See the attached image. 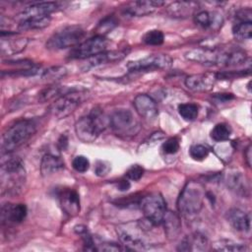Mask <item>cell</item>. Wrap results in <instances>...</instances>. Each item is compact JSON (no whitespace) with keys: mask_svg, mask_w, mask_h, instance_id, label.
<instances>
[{"mask_svg":"<svg viewBox=\"0 0 252 252\" xmlns=\"http://www.w3.org/2000/svg\"><path fill=\"white\" fill-rule=\"evenodd\" d=\"M156 226L147 219L136 222H129L117 226V234L122 244L129 250L147 249L151 247V242L147 239V232Z\"/></svg>","mask_w":252,"mask_h":252,"instance_id":"6da1fadb","label":"cell"},{"mask_svg":"<svg viewBox=\"0 0 252 252\" xmlns=\"http://www.w3.org/2000/svg\"><path fill=\"white\" fill-rule=\"evenodd\" d=\"M37 125L32 119H21L9 126L2 135L1 149L9 154L23 146L36 132Z\"/></svg>","mask_w":252,"mask_h":252,"instance_id":"7a4b0ae2","label":"cell"},{"mask_svg":"<svg viewBox=\"0 0 252 252\" xmlns=\"http://www.w3.org/2000/svg\"><path fill=\"white\" fill-rule=\"evenodd\" d=\"M205 197L206 191L201 182L188 181L177 200L179 213L186 218L197 215L203 207Z\"/></svg>","mask_w":252,"mask_h":252,"instance_id":"3957f363","label":"cell"},{"mask_svg":"<svg viewBox=\"0 0 252 252\" xmlns=\"http://www.w3.org/2000/svg\"><path fill=\"white\" fill-rule=\"evenodd\" d=\"M105 128V118L100 109H93L92 112L81 117L75 124L77 137L84 143L94 142Z\"/></svg>","mask_w":252,"mask_h":252,"instance_id":"277c9868","label":"cell"},{"mask_svg":"<svg viewBox=\"0 0 252 252\" xmlns=\"http://www.w3.org/2000/svg\"><path fill=\"white\" fill-rule=\"evenodd\" d=\"M25 182L24 161L19 157H13L1 165V187L3 191L16 192Z\"/></svg>","mask_w":252,"mask_h":252,"instance_id":"5b68a950","label":"cell"},{"mask_svg":"<svg viewBox=\"0 0 252 252\" xmlns=\"http://www.w3.org/2000/svg\"><path fill=\"white\" fill-rule=\"evenodd\" d=\"M86 36V31L80 26H68L53 33L46 42L48 49L59 50L76 47Z\"/></svg>","mask_w":252,"mask_h":252,"instance_id":"8992f818","label":"cell"},{"mask_svg":"<svg viewBox=\"0 0 252 252\" xmlns=\"http://www.w3.org/2000/svg\"><path fill=\"white\" fill-rule=\"evenodd\" d=\"M87 98V91L71 90L55 99L50 106V112L57 119L65 118L74 112Z\"/></svg>","mask_w":252,"mask_h":252,"instance_id":"52a82bcc","label":"cell"},{"mask_svg":"<svg viewBox=\"0 0 252 252\" xmlns=\"http://www.w3.org/2000/svg\"><path fill=\"white\" fill-rule=\"evenodd\" d=\"M139 206L145 219L156 226L162 223L166 214V204L160 194L153 193L143 197L139 202Z\"/></svg>","mask_w":252,"mask_h":252,"instance_id":"ba28073f","label":"cell"},{"mask_svg":"<svg viewBox=\"0 0 252 252\" xmlns=\"http://www.w3.org/2000/svg\"><path fill=\"white\" fill-rule=\"evenodd\" d=\"M172 65V58L167 54H153L145 58L130 61L127 64L129 72H151L156 70H166Z\"/></svg>","mask_w":252,"mask_h":252,"instance_id":"9c48e42d","label":"cell"},{"mask_svg":"<svg viewBox=\"0 0 252 252\" xmlns=\"http://www.w3.org/2000/svg\"><path fill=\"white\" fill-rule=\"evenodd\" d=\"M107 45L108 39L104 35L96 34L89 39L84 40L79 45L74 47V49L70 52V58L84 59L94 57L105 51Z\"/></svg>","mask_w":252,"mask_h":252,"instance_id":"30bf717a","label":"cell"},{"mask_svg":"<svg viewBox=\"0 0 252 252\" xmlns=\"http://www.w3.org/2000/svg\"><path fill=\"white\" fill-rule=\"evenodd\" d=\"M185 58L189 61L206 66H225L226 51H218L209 47H200L186 52Z\"/></svg>","mask_w":252,"mask_h":252,"instance_id":"8fae6325","label":"cell"},{"mask_svg":"<svg viewBox=\"0 0 252 252\" xmlns=\"http://www.w3.org/2000/svg\"><path fill=\"white\" fill-rule=\"evenodd\" d=\"M109 124L114 130L124 134L135 133L137 127L134 116L129 109L115 110L109 118Z\"/></svg>","mask_w":252,"mask_h":252,"instance_id":"7c38bea8","label":"cell"},{"mask_svg":"<svg viewBox=\"0 0 252 252\" xmlns=\"http://www.w3.org/2000/svg\"><path fill=\"white\" fill-rule=\"evenodd\" d=\"M165 4L164 1L160 0H140L133 1L126 4L124 13L132 17H142L154 13L157 9L160 8Z\"/></svg>","mask_w":252,"mask_h":252,"instance_id":"4fadbf2b","label":"cell"},{"mask_svg":"<svg viewBox=\"0 0 252 252\" xmlns=\"http://www.w3.org/2000/svg\"><path fill=\"white\" fill-rule=\"evenodd\" d=\"M134 107L137 113L146 120H155L158 116L157 102L148 94H141L134 98Z\"/></svg>","mask_w":252,"mask_h":252,"instance_id":"5bb4252c","label":"cell"},{"mask_svg":"<svg viewBox=\"0 0 252 252\" xmlns=\"http://www.w3.org/2000/svg\"><path fill=\"white\" fill-rule=\"evenodd\" d=\"M59 8L58 4L55 2H40L32 4L20 12L16 19L19 21L32 18V17H43V16H50L53 12L57 11Z\"/></svg>","mask_w":252,"mask_h":252,"instance_id":"9a60e30c","label":"cell"},{"mask_svg":"<svg viewBox=\"0 0 252 252\" xmlns=\"http://www.w3.org/2000/svg\"><path fill=\"white\" fill-rule=\"evenodd\" d=\"M25 204H5L1 208L2 224H17L22 222L27 216Z\"/></svg>","mask_w":252,"mask_h":252,"instance_id":"2e32d148","label":"cell"},{"mask_svg":"<svg viewBox=\"0 0 252 252\" xmlns=\"http://www.w3.org/2000/svg\"><path fill=\"white\" fill-rule=\"evenodd\" d=\"M216 74H194L186 78L185 86L193 92H208L216 83Z\"/></svg>","mask_w":252,"mask_h":252,"instance_id":"e0dca14e","label":"cell"},{"mask_svg":"<svg viewBox=\"0 0 252 252\" xmlns=\"http://www.w3.org/2000/svg\"><path fill=\"white\" fill-rule=\"evenodd\" d=\"M58 198L62 210L69 216H76L80 212V197L76 190L72 188H63Z\"/></svg>","mask_w":252,"mask_h":252,"instance_id":"ac0fdd59","label":"cell"},{"mask_svg":"<svg viewBox=\"0 0 252 252\" xmlns=\"http://www.w3.org/2000/svg\"><path fill=\"white\" fill-rule=\"evenodd\" d=\"M199 10L196 1H175L166 7V13L172 18H188Z\"/></svg>","mask_w":252,"mask_h":252,"instance_id":"d6986e66","label":"cell"},{"mask_svg":"<svg viewBox=\"0 0 252 252\" xmlns=\"http://www.w3.org/2000/svg\"><path fill=\"white\" fill-rule=\"evenodd\" d=\"M194 22L197 26L206 30H219L222 25V17L219 12L198 11L194 15Z\"/></svg>","mask_w":252,"mask_h":252,"instance_id":"ffe728a7","label":"cell"},{"mask_svg":"<svg viewBox=\"0 0 252 252\" xmlns=\"http://www.w3.org/2000/svg\"><path fill=\"white\" fill-rule=\"evenodd\" d=\"M129 50L127 49H121V50H111V51H103L94 57L89 58L88 63L86 64V68L90 69L93 67H96L102 64H108L113 63L122 60L124 57H126Z\"/></svg>","mask_w":252,"mask_h":252,"instance_id":"44dd1931","label":"cell"},{"mask_svg":"<svg viewBox=\"0 0 252 252\" xmlns=\"http://www.w3.org/2000/svg\"><path fill=\"white\" fill-rule=\"evenodd\" d=\"M226 220L237 231L248 232L250 230V216L240 209H230L226 213Z\"/></svg>","mask_w":252,"mask_h":252,"instance_id":"7402d4cb","label":"cell"},{"mask_svg":"<svg viewBox=\"0 0 252 252\" xmlns=\"http://www.w3.org/2000/svg\"><path fill=\"white\" fill-rule=\"evenodd\" d=\"M208 247V239L206 236L199 232L192 233L190 235L185 236L179 246V251H203L206 250Z\"/></svg>","mask_w":252,"mask_h":252,"instance_id":"603a6c76","label":"cell"},{"mask_svg":"<svg viewBox=\"0 0 252 252\" xmlns=\"http://www.w3.org/2000/svg\"><path fill=\"white\" fill-rule=\"evenodd\" d=\"M7 35V39L5 40L4 38H1V53L3 55H12L15 53H18L25 49L26 45L28 44V39L27 38H12L11 36L15 34V32H1V35Z\"/></svg>","mask_w":252,"mask_h":252,"instance_id":"cb8c5ba5","label":"cell"},{"mask_svg":"<svg viewBox=\"0 0 252 252\" xmlns=\"http://www.w3.org/2000/svg\"><path fill=\"white\" fill-rule=\"evenodd\" d=\"M64 168V161L61 158L52 154H45L40 162V171L42 175H50Z\"/></svg>","mask_w":252,"mask_h":252,"instance_id":"d4e9b609","label":"cell"},{"mask_svg":"<svg viewBox=\"0 0 252 252\" xmlns=\"http://www.w3.org/2000/svg\"><path fill=\"white\" fill-rule=\"evenodd\" d=\"M51 21L50 16L43 17H32L28 18L18 22V28L21 31H29V30H41L49 25Z\"/></svg>","mask_w":252,"mask_h":252,"instance_id":"484cf974","label":"cell"},{"mask_svg":"<svg viewBox=\"0 0 252 252\" xmlns=\"http://www.w3.org/2000/svg\"><path fill=\"white\" fill-rule=\"evenodd\" d=\"M232 34L237 40H247L252 36V21H234Z\"/></svg>","mask_w":252,"mask_h":252,"instance_id":"4316f807","label":"cell"},{"mask_svg":"<svg viewBox=\"0 0 252 252\" xmlns=\"http://www.w3.org/2000/svg\"><path fill=\"white\" fill-rule=\"evenodd\" d=\"M162 222L164 224V231L166 235L168 237L175 238L180 230V222L178 217L175 214L166 211Z\"/></svg>","mask_w":252,"mask_h":252,"instance_id":"83f0119b","label":"cell"},{"mask_svg":"<svg viewBox=\"0 0 252 252\" xmlns=\"http://www.w3.org/2000/svg\"><path fill=\"white\" fill-rule=\"evenodd\" d=\"M71 91V90H69ZM66 88L62 87V86H56V85H52V86H49L45 89H43L39 94H38V100L41 101V102H44V101H48V100H51V99H56L58 98L59 96L63 95L64 94L68 93L69 92Z\"/></svg>","mask_w":252,"mask_h":252,"instance_id":"f1b7e54d","label":"cell"},{"mask_svg":"<svg viewBox=\"0 0 252 252\" xmlns=\"http://www.w3.org/2000/svg\"><path fill=\"white\" fill-rule=\"evenodd\" d=\"M212 246H213V249L218 250V251L241 252V251L246 250L245 245H243L241 243L234 242L232 240H226V239H221V240L216 241Z\"/></svg>","mask_w":252,"mask_h":252,"instance_id":"f546056e","label":"cell"},{"mask_svg":"<svg viewBox=\"0 0 252 252\" xmlns=\"http://www.w3.org/2000/svg\"><path fill=\"white\" fill-rule=\"evenodd\" d=\"M231 134V129L229 125L225 123H218L211 131V138L216 142L226 141Z\"/></svg>","mask_w":252,"mask_h":252,"instance_id":"4dcf8cb0","label":"cell"},{"mask_svg":"<svg viewBox=\"0 0 252 252\" xmlns=\"http://www.w3.org/2000/svg\"><path fill=\"white\" fill-rule=\"evenodd\" d=\"M178 113L184 120L192 121L197 118L199 113V108L197 104L192 102L181 103L178 105Z\"/></svg>","mask_w":252,"mask_h":252,"instance_id":"1f68e13d","label":"cell"},{"mask_svg":"<svg viewBox=\"0 0 252 252\" xmlns=\"http://www.w3.org/2000/svg\"><path fill=\"white\" fill-rule=\"evenodd\" d=\"M67 74V69L63 66H53L42 73V79L47 82H56L64 78Z\"/></svg>","mask_w":252,"mask_h":252,"instance_id":"d6a6232c","label":"cell"},{"mask_svg":"<svg viewBox=\"0 0 252 252\" xmlns=\"http://www.w3.org/2000/svg\"><path fill=\"white\" fill-rule=\"evenodd\" d=\"M143 41L148 45H160L164 41V35L159 30H151L144 34Z\"/></svg>","mask_w":252,"mask_h":252,"instance_id":"836d02e7","label":"cell"},{"mask_svg":"<svg viewBox=\"0 0 252 252\" xmlns=\"http://www.w3.org/2000/svg\"><path fill=\"white\" fill-rule=\"evenodd\" d=\"M210 154V150L208 147L204 145H194L189 150V155L194 160L201 161L205 159Z\"/></svg>","mask_w":252,"mask_h":252,"instance_id":"e575fe53","label":"cell"},{"mask_svg":"<svg viewBox=\"0 0 252 252\" xmlns=\"http://www.w3.org/2000/svg\"><path fill=\"white\" fill-rule=\"evenodd\" d=\"M227 184H229V186H230L233 190H235V191H237V192L242 191V192H244V194H245V190H246V189L243 188V186L246 187V186H245V180L243 179L242 175L239 174L238 172L233 173L232 175H230V176L227 178Z\"/></svg>","mask_w":252,"mask_h":252,"instance_id":"d590c367","label":"cell"},{"mask_svg":"<svg viewBox=\"0 0 252 252\" xmlns=\"http://www.w3.org/2000/svg\"><path fill=\"white\" fill-rule=\"evenodd\" d=\"M73 168L78 172H86L90 167V161L85 156H77L72 160Z\"/></svg>","mask_w":252,"mask_h":252,"instance_id":"8d00e7d4","label":"cell"},{"mask_svg":"<svg viewBox=\"0 0 252 252\" xmlns=\"http://www.w3.org/2000/svg\"><path fill=\"white\" fill-rule=\"evenodd\" d=\"M179 146L180 145H179L178 139L175 137H172V138L167 139L165 142H163L161 149H162L163 153H165L167 155H173L179 150Z\"/></svg>","mask_w":252,"mask_h":252,"instance_id":"74e56055","label":"cell"},{"mask_svg":"<svg viewBox=\"0 0 252 252\" xmlns=\"http://www.w3.org/2000/svg\"><path fill=\"white\" fill-rule=\"evenodd\" d=\"M144 174V168L139 164L132 165L127 171H126V177L130 180L137 181L139 180Z\"/></svg>","mask_w":252,"mask_h":252,"instance_id":"f35d334b","label":"cell"},{"mask_svg":"<svg viewBox=\"0 0 252 252\" xmlns=\"http://www.w3.org/2000/svg\"><path fill=\"white\" fill-rule=\"evenodd\" d=\"M117 25V22L115 21V19L113 17H107L105 18L100 24H99V31L100 33L99 35H103L104 32H107L108 31H111L113 28H115Z\"/></svg>","mask_w":252,"mask_h":252,"instance_id":"ab89813d","label":"cell"},{"mask_svg":"<svg viewBox=\"0 0 252 252\" xmlns=\"http://www.w3.org/2000/svg\"><path fill=\"white\" fill-rule=\"evenodd\" d=\"M110 167H109V164L106 163L105 161H98L95 165V173L96 175L98 176H104L108 173Z\"/></svg>","mask_w":252,"mask_h":252,"instance_id":"60d3db41","label":"cell"},{"mask_svg":"<svg viewBox=\"0 0 252 252\" xmlns=\"http://www.w3.org/2000/svg\"><path fill=\"white\" fill-rule=\"evenodd\" d=\"M68 141H67V138L65 137V136H61L60 137V139H59V141H58V145H59V147H60V149L61 150H65L66 149V146H67V143Z\"/></svg>","mask_w":252,"mask_h":252,"instance_id":"b9f144b4","label":"cell"},{"mask_svg":"<svg viewBox=\"0 0 252 252\" xmlns=\"http://www.w3.org/2000/svg\"><path fill=\"white\" fill-rule=\"evenodd\" d=\"M129 187H130V183H129V181H127V180H121V181L119 182V186H118V188H119L121 191L128 190V189H129Z\"/></svg>","mask_w":252,"mask_h":252,"instance_id":"7bdbcfd3","label":"cell"},{"mask_svg":"<svg viewBox=\"0 0 252 252\" xmlns=\"http://www.w3.org/2000/svg\"><path fill=\"white\" fill-rule=\"evenodd\" d=\"M250 152H251V146H249L247 149H246V154H245V157H246V160H247V163L248 165L251 164V155H250Z\"/></svg>","mask_w":252,"mask_h":252,"instance_id":"ee69618b","label":"cell"}]
</instances>
